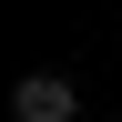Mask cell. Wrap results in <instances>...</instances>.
Masks as SVG:
<instances>
[{
  "mask_svg": "<svg viewBox=\"0 0 122 122\" xmlns=\"http://www.w3.org/2000/svg\"><path fill=\"white\" fill-rule=\"evenodd\" d=\"M10 112L20 122H71L81 112V81H71V71H20V81H10Z\"/></svg>",
  "mask_w": 122,
  "mask_h": 122,
  "instance_id": "cell-1",
  "label": "cell"
}]
</instances>
